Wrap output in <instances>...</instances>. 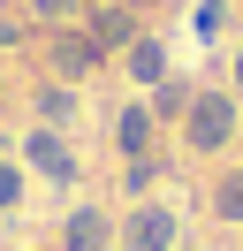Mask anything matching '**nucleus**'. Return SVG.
<instances>
[{
    "mask_svg": "<svg viewBox=\"0 0 243 251\" xmlns=\"http://www.w3.org/2000/svg\"><path fill=\"white\" fill-rule=\"evenodd\" d=\"M236 129H243V99L228 92V84H197L190 114H182V152H197V160H220L228 145H236Z\"/></svg>",
    "mask_w": 243,
    "mask_h": 251,
    "instance_id": "1",
    "label": "nucleus"
},
{
    "mask_svg": "<svg viewBox=\"0 0 243 251\" xmlns=\"http://www.w3.org/2000/svg\"><path fill=\"white\" fill-rule=\"evenodd\" d=\"M114 251H182V213L160 198H137L114 221Z\"/></svg>",
    "mask_w": 243,
    "mask_h": 251,
    "instance_id": "2",
    "label": "nucleus"
},
{
    "mask_svg": "<svg viewBox=\"0 0 243 251\" xmlns=\"http://www.w3.org/2000/svg\"><path fill=\"white\" fill-rule=\"evenodd\" d=\"M99 69H106V53L91 46V31H84V23H69V31H46V76H53V84H69V92H76V84H91Z\"/></svg>",
    "mask_w": 243,
    "mask_h": 251,
    "instance_id": "3",
    "label": "nucleus"
},
{
    "mask_svg": "<svg viewBox=\"0 0 243 251\" xmlns=\"http://www.w3.org/2000/svg\"><path fill=\"white\" fill-rule=\"evenodd\" d=\"M84 31H91V46H99L106 61H122V53L145 38V16H129L122 0H99V8H84Z\"/></svg>",
    "mask_w": 243,
    "mask_h": 251,
    "instance_id": "4",
    "label": "nucleus"
},
{
    "mask_svg": "<svg viewBox=\"0 0 243 251\" xmlns=\"http://www.w3.org/2000/svg\"><path fill=\"white\" fill-rule=\"evenodd\" d=\"M23 175H46V183H76V145L61 137V129H38L30 122V137H23Z\"/></svg>",
    "mask_w": 243,
    "mask_h": 251,
    "instance_id": "5",
    "label": "nucleus"
},
{
    "mask_svg": "<svg viewBox=\"0 0 243 251\" xmlns=\"http://www.w3.org/2000/svg\"><path fill=\"white\" fill-rule=\"evenodd\" d=\"M106 137H114V152H122V160L160 152V122H152V107H145V99H122V107H114V122H106Z\"/></svg>",
    "mask_w": 243,
    "mask_h": 251,
    "instance_id": "6",
    "label": "nucleus"
},
{
    "mask_svg": "<svg viewBox=\"0 0 243 251\" xmlns=\"http://www.w3.org/2000/svg\"><path fill=\"white\" fill-rule=\"evenodd\" d=\"M53 251H114V213H106V205H69Z\"/></svg>",
    "mask_w": 243,
    "mask_h": 251,
    "instance_id": "7",
    "label": "nucleus"
},
{
    "mask_svg": "<svg viewBox=\"0 0 243 251\" xmlns=\"http://www.w3.org/2000/svg\"><path fill=\"white\" fill-rule=\"evenodd\" d=\"M122 76L145 84V92H152V84H167V76H175V69H167V38H152V31H145L129 53H122Z\"/></svg>",
    "mask_w": 243,
    "mask_h": 251,
    "instance_id": "8",
    "label": "nucleus"
},
{
    "mask_svg": "<svg viewBox=\"0 0 243 251\" xmlns=\"http://www.w3.org/2000/svg\"><path fill=\"white\" fill-rule=\"evenodd\" d=\"M190 99H197V84H190V76H167V84H152V92H145V107H152V122H160V129H182Z\"/></svg>",
    "mask_w": 243,
    "mask_h": 251,
    "instance_id": "9",
    "label": "nucleus"
},
{
    "mask_svg": "<svg viewBox=\"0 0 243 251\" xmlns=\"http://www.w3.org/2000/svg\"><path fill=\"white\" fill-rule=\"evenodd\" d=\"M30 107H38V129H61V137H69V122H76V92H69V84L46 76L38 92H30Z\"/></svg>",
    "mask_w": 243,
    "mask_h": 251,
    "instance_id": "10",
    "label": "nucleus"
},
{
    "mask_svg": "<svg viewBox=\"0 0 243 251\" xmlns=\"http://www.w3.org/2000/svg\"><path fill=\"white\" fill-rule=\"evenodd\" d=\"M213 213H220V221H243V168H220V175H213Z\"/></svg>",
    "mask_w": 243,
    "mask_h": 251,
    "instance_id": "11",
    "label": "nucleus"
},
{
    "mask_svg": "<svg viewBox=\"0 0 243 251\" xmlns=\"http://www.w3.org/2000/svg\"><path fill=\"white\" fill-rule=\"evenodd\" d=\"M30 23H46V31H69V23H84V0H30Z\"/></svg>",
    "mask_w": 243,
    "mask_h": 251,
    "instance_id": "12",
    "label": "nucleus"
},
{
    "mask_svg": "<svg viewBox=\"0 0 243 251\" xmlns=\"http://www.w3.org/2000/svg\"><path fill=\"white\" fill-rule=\"evenodd\" d=\"M23 190H30V175H23V160H8V152H0V221H8L15 205H23Z\"/></svg>",
    "mask_w": 243,
    "mask_h": 251,
    "instance_id": "13",
    "label": "nucleus"
},
{
    "mask_svg": "<svg viewBox=\"0 0 243 251\" xmlns=\"http://www.w3.org/2000/svg\"><path fill=\"white\" fill-rule=\"evenodd\" d=\"M160 175H167V152H145V160H122V183H129V190H152Z\"/></svg>",
    "mask_w": 243,
    "mask_h": 251,
    "instance_id": "14",
    "label": "nucleus"
},
{
    "mask_svg": "<svg viewBox=\"0 0 243 251\" xmlns=\"http://www.w3.org/2000/svg\"><path fill=\"white\" fill-rule=\"evenodd\" d=\"M228 31V0H205V8H197V38H220Z\"/></svg>",
    "mask_w": 243,
    "mask_h": 251,
    "instance_id": "15",
    "label": "nucleus"
},
{
    "mask_svg": "<svg viewBox=\"0 0 243 251\" xmlns=\"http://www.w3.org/2000/svg\"><path fill=\"white\" fill-rule=\"evenodd\" d=\"M23 38H30V16H0V53L23 46Z\"/></svg>",
    "mask_w": 243,
    "mask_h": 251,
    "instance_id": "16",
    "label": "nucleus"
},
{
    "mask_svg": "<svg viewBox=\"0 0 243 251\" xmlns=\"http://www.w3.org/2000/svg\"><path fill=\"white\" fill-rule=\"evenodd\" d=\"M228 76H236V99H243V38H236V53H228Z\"/></svg>",
    "mask_w": 243,
    "mask_h": 251,
    "instance_id": "17",
    "label": "nucleus"
},
{
    "mask_svg": "<svg viewBox=\"0 0 243 251\" xmlns=\"http://www.w3.org/2000/svg\"><path fill=\"white\" fill-rule=\"evenodd\" d=\"M122 8H129V16H152V8H160V0H122Z\"/></svg>",
    "mask_w": 243,
    "mask_h": 251,
    "instance_id": "18",
    "label": "nucleus"
},
{
    "mask_svg": "<svg viewBox=\"0 0 243 251\" xmlns=\"http://www.w3.org/2000/svg\"><path fill=\"white\" fill-rule=\"evenodd\" d=\"M0 99H8V76H0Z\"/></svg>",
    "mask_w": 243,
    "mask_h": 251,
    "instance_id": "19",
    "label": "nucleus"
},
{
    "mask_svg": "<svg viewBox=\"0 0 243 251\" xmlns=\"http://www.w3.org/2000/svg\"><path fill=\"white\" fill-rule=\"evenodd\" d=\"M182 251H205V244H182Z\"/></svg>",
    "mask_w": 243,
    "mask_h": 251,
    "instance_id": "20",
    "label": "nucleus"
},
{
    "mask_svg": "<svg viewBox=\"0 0 243 251\" xmlns=\"http://www.w3.org/2000/svg\"><path fill=\"white\" fill-rule=\"evenodd\" d=\"M236 8H243V0H236Z\"/></svg>",
    "mask_w": 243,
    "mask_h": 251,
    "instance_id": "21",
    "label": "nucleus"
}]
</instances>
